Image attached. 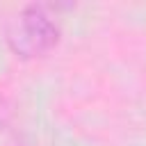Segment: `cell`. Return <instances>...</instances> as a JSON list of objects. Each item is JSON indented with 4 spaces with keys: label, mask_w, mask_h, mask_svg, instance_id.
Masks as SVG:
<instances>
[{
    "label": "cell",
    "mask_w": 146,
    "mask_h": 146,
    "mask_svg": "<svg viewBox=\"0 0 146 146\" xmlns=\"http://www.w3.org/2000/svg\"><path fill=\"white\" fill-rule=\"evenodd\" d=\"M57 41L59 27L41 5H27L11 18L7 27V43L11 52L23 59L46 55L50 48H55Z\"/></svg>",
    "instance_id": "obj_1"
}]
</instances>
